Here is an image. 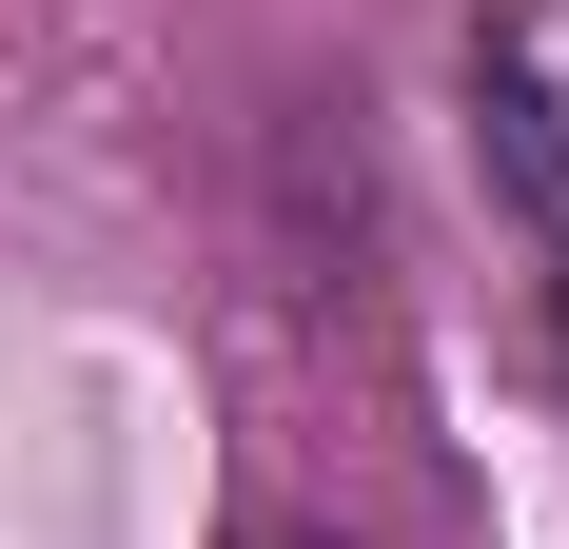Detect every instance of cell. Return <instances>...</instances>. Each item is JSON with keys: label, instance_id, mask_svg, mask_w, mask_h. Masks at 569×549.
I'll list each match as a JSON object with an SVG mask.
<instances>
[{"label": "cell", "instance_id": "obj_1", "mask_svg": "<svg viewBox=\"0 0 569 549\" xmlns=\"http://www.w3.org/2000/svg\"><path fill=\"white\" fill-rule=\"evenodd\" d=\"M471 99H491V177H511L530 217H550V236H569V138H550V99H530L511 59H491V79H471Z\"/></svg>", "mask_w": 569, "mask_h": 549}, {"label": "cell", "instance_id": "obj_2", "mask_svg": "<svg viewBox=\"0 0 569 549\" xmlns=\"http://www.w3.org/2000/svg\"><path fill=\"white\" fill-rule=\"evenodd\" d=\"M550 315H569V274H550Z\"/></svg>", "mask_w": 569, "mask_h": 549}]
</instances>
